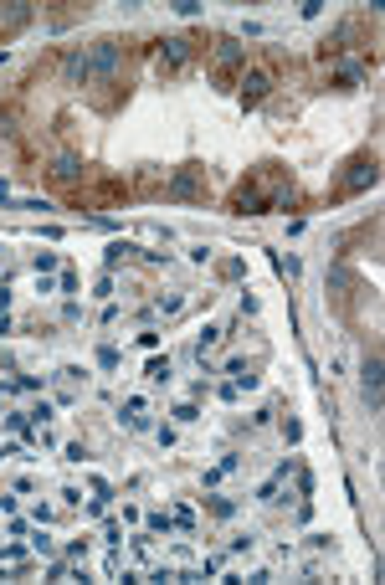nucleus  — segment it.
<instances>
[{
	"mask_svg": "<svg viewBox=\"0 0 385 585\" xmlns=\"http://www.w3.org/2000/svg\"><path fill=\"white\" fill-rule=\"evenodd\" d=\"M175 421H185V426H190V421H201V411H195L190 400H185V406H175Z\"/></svg>",
	"mask_w": 385,
	"mask_h": 585,
	"instance_id": "15",
	"label": "nucleus"
},
{
	"mask_svg": "<svg viewBox=\"0 0 385 585\" xmlns=\"http://www.w3.org/2000/svg\"><path fill=\"white\" fill-rule=\"evenodd\" d=\"M242 62H247V46H236L231 36H221V42H216V67H221V72H216V83L227 87V83H231L227 72H231V67H242Z\"/></svg>",
	"mask_w": 385,
	"mask_h": 585,
	"instance_id": "4",
	"label": "nucleus"
},
{
	"mask_svg": "<svg viewBox=\"0 0 385 585\" xmlns=\"http://www.w3.org/2000/svg\"><path fill=\"white\" fill-rule=\"evenodd\" d=\"M0 205H10V185H6V180H0Z\"/></svg>",
	"mask_w": 385,
	"mask_h": 585,
	"instance_id": "17",
	"label": "nucleus"
},
{
	"mask_svg": "<svg viewBox=\"0 0 385 585\" xmlns=\"http://www.w3.org/2000/svg\"><path fill=\"white\" fill-rule=\"evenodd\" d=\"M375 160H370V154H360V160L350 164V180H344V195H354V190H365V185H375Z\"/></svg>",
	"mask_w": 385,
	"mask_h": 585,
	"instance_id": "5",
	"label": "nucleus"
},
{
	"mask_svg": "<svg viewBox=\"0 0 385 585\" xmlns=\"http://www.w3.org/2000/svg\"><path fill=\"white\" fill-rule=\"evenodd\" d=\"M190 57H195V42H190V36H165V42H159V62H165V72H180Z\"/></svg>",
	"mask_w": 385,
	"mask_h": 585,
	"instance_id": "3",
	"label": "nucleus"
},
{
	"mask_svg": "<svg viewBox=\"0 0 385 585\" xmlns=\"http://www.w3.org/2000/svg\"><path fill=\"white\" fill-rule=\"evenodd\" d=\"M149 529L154 534H170V529H175V514H149Z\"/></svg>",
	"mask_w": 385,
	"mask_h": 585,
	"instance_id": "12",
	"label": "nucleus"
},
{
	"mask_svg": "<svg viewBox=\"0 0 385 585\" xmlns=\"http://www.w3.org/2000/svg\"><path fill=\"white\" fill-rule=\"evenodd\" d=\"M129 257H139V246H129V241H113L108 252H103V267H124Z\"/></svg>",
	"mask_w": 385,
	"mask_h": 585,
	"instance_id": "10",
	"label": "nucleus"
},
{
	"mask_svg": "<svg viewBox=\"0 0 385 585\" xmlns=\"http://www.w3.org/2000/svg\"><path fill=\"white\" fill-rule=\"evenodd\" d=\"M47 175L57 180V185H77V180H83V160H77V154H57Z\"/></svg>",
	"mask_w": 385,
	"mask_h": 585,
	"instance_id": "6",
	"label": "nucleus"
},
{
	"mask_svg": "<svg viewBox=\"0 0 385 585\" xmlns=\"http://www.w3.org/2000/svg\"><path fill=\"white\" fill-rule=\"evenodd\" d=\"M57 267V252H36V272H51Z\"/></svg>",
	"mask_w": 385,
	"mask_h": 585,
	"instance_id": "16",
	"label": "nucleus"
},
{
	"mask_svg": "<svg viewBox=\"0 0 385 585\" xmlns=\"http://www.w3.org/2000/svg\"><path fill=\"white\" fill-rule=\"evenodd\" d=\"M92 72H103V77H113L118 72V42H98V46H92Z\"/></svg>",
	"mask_w": 385,
	"mask_h": 585,
	"instance_id": "8",
	"label": "nucleus"
},
{
	"mask_svg": "<svg viewBox=\"0 0 385 585\" xmlns=\"http://www.w3.org/2000/svg\"><path fill=\"white\" fill-rule=\"evenodd\" d=\"M62 67H67V83H72V87H88V83H92L88 51H67V62H62Z\"/></svg>",
	"mask_w": 385,
	"mask_h": 585,
	"instance_id": "7",
	"label": "nucleus"
},
{
	"mask_svg": "<svg viewBox=\"0 0 385 585\" xmlns=\"http://www.w3.org/2000/svg\"><path fill=\"white\" fill-rule=\"evenodd\" d=\"M98 365H103V370H118V349H113V344L98 349Z\"/></svg>",
	"mask_w": 385,
	"mask_h": 585,
	"instance_id": "13",
	"label": "nucleus"
},
{
	"mask_svg": "<svg viewBox=\"0 0 385 585\" xmlns=\"http://www.w3.org/2000/svg\"><path fill=\"white\" fill-rule=\"evenodd\" d=\"M272 93V67H247L242 72V103L247 108H262Z\"/></svg>",
	"mask_w": 385,
	"mask_h": 585,
	"instance_id": "1",
	"label": "nucleus"
},
{
	"mask_svg": "<svg viewBox=\"0 0 385 585\" xmlns=\"http://www.w3.org/2000/svg\"><path fill=\"white\" fill-rule=\"evenodd\" d=\"M211 514H216V518H231L236 503H231V498H211Z\"/></svg>",
	"mask_w": 385,
	"mask_h": 585,
	"instance_id": "14",
	"label": "nucleus"
},
{
	"mask_svg": "<svg viewBox=\"0 0 385 585\" xmlns=\"http://www.w3.org/2000/svg\"><path fill=\"white\" fill-rule=\"evenodd\" d=\"M201 190H206V170H201V164H185V170H175V180L165 185L170 201H190V195H201Z\"/></svg>",
	"mask_w": 385,
	"mask_h": 585,
	"instance_id": "2",
	"label": "nucleus"
},
{
	"mask_svg": "<svg viewBox=\"0 0 385 585\" xmlns=\"http://www.w3.org/2000/svg\"><path fill=\"white\" fill-rule=\"evenodd\" d=\"M144 375H149L154 385H165V380H170V359H149V370H144Z\"/></svg>",
	"mask_w": 385,
	"mask_h": 585,
	"instance_id": "11",
	"label": "nucleus"
},
{
	"mask_svg": "<svg viewBox=\"0 0 385 585\" xmlns=\"http://www.w3.org/2000/svg\"><path fill=\"white\" fill-rule=\"evenodd\" d=\"M360 385H365V400H370V406H380V355H370V359H365Z\"/></svg>",
	"mask_w": 385,
	"mask_h": 585,
	"instance_id": "9",
	"label": "nucleus"
}]
</instances>
